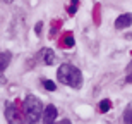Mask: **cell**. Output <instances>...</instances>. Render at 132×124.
Returning <instances> with one entry per match:
<instances>
[{
    "instance_id": "cell-1",
    "label": "cell",
    "mask_w": 132,
    "mask_h": 124,
    "mask_svg": "<svg viewBox=\"0 0 132 124\" xmlns=\"http://www.w3.org/2000/svg\"><path fill=\"white\" fill-rule=\"evenodd\" d=\"M57 79L60 83L67 84V86H72V88L79 90L82 86V74L81 71L72 64H62L57 71Z\"/></svg>"
},
{
    "instance_id": "cell-2",
    "label": "cell",
    "mask_w": 132,
    "mask_h": 124,
    "mask_svg": "<svg viewBox=\"0 0 132 124\" xmlns=\"http://www.w3.org/2000/svg\"><path fill=\"white\" fill-rule=\"evenodd\" d=\"M43 104L39 102V98H36L34 95H28L24 98V112L28 115V119L31 122H36L43 117Z\"/></svg>"
},
{
    "instance_id": "cell-3",
    "label": "cell",
    "mask_w": 132,
    "mask_h": 124,
    "mask_svg": "<svg viewBox=\"0 0 132 124\" xmlns=\"http://www.w3.org/2000/svg\"><path fill=\"white\" fill-rule=\"evenodd\" d=\"M129 26H132V14H120L115 19V28L117 30H127Z\"/></svg>"
},
{
    "instance_id": "cell-4",
    "label": "cell",
    "mask_w": 132,
    "mask_h": 124,
    "mask_svg": "<svg viewBox=\"0 0 132 124\" xmlns=\"http://www.w3.org/2000/svg\"><path fill=\"white\" fill-rule=\"evenodd\" d=\"M57 115H59V109L55 107V105H46L43 110V121L45 122H53L57 119Z\"/></svg>"
},
{
    "instance_id": "cell-5",
    "label": "cell",
    "mask_w": 132,
    "mask_h": 124,
    "mask_svg": "<svg viewBox=\"0 0 132 124\" xmlns=\"http://www.w3.org/2000/svg\"><path fill=\"white\" fill-rule=\"evenodd\" d=\"M5 107H7V109H5V119L10 121V122H14V121L19 119V115H17V110L14 109V105L10 104V102H7V104H5Z\"/></svg>"
},
{
    "instance_id": "cell-6",
    "label": "cell",
    "mask_w": 132,
    "mask_h": 124,
    "mask_svg": "<svg viewBox=\"0 0 132 124\" xmlns=\"http://www.w3.org/2000/svg\"><path fill=\"white\" fill-rule=\"evenodd\" d=\"M41 59H43V62L46 65H52L55 62V54H53V50H50V48H43L41 52Z\"/></svg>"
},
{
    "instance_id": "cell-7",
    "label": "cell",
    "mask_w": 132,
    "mask_h": 124,
    "mask_svg": "<svg viewBox=\"0 0 132 124\" xmlns=\"http://www.w3.org/2000/svg\"><path fill=\"white\" fill-rule=\"evenodd\" d=\"M10 52H4L2 54V59H0V67H2V72H4L5 69H7V65H9V62H10Z\"/></svg>"
},
{
    "instance_id": "cell-8",
    "label": "cell",
    "mask_w": 132,
    "mask_h": 124,
    "mask_svg": "<svg viewBox=\"0 0 132 124\" xmlns=\"http://www.w3.org/2000/svg\"><path fill=\"white\" fill-rule=\"evenodd\" d=\"M110 109H112V102H110L108 98H105V100L100 102V112H101V114H106Z\"/></svg>"
},
{
    "instance_id": "cell-9",
    "label": "cell",
    "mask_w": 132,
    "mask_h": 124,
    "mask_svg": "<svg viewBox=\"0 0 132 124\" xmlns=\"http://www.w3.org/2000/svg\"><path fill=\"white\" fill-rule=\"evenodd\" d=\"M123 121L132 124V104H129V107L125 109V112H123Z\"/></svg>"
},
{
    "instance_id": "cell-10",
    "label": "cell",
    "mask_w": 132,
    "mask_h": 124,
    "mask_svg": "<svg viewBox=\"0 0 132 124\" xmlns=\"http://www.w3.org/2000/svg\"><path fill=\"white\" fill-rule=\"evenodd\" d=\"M43 86H45V90H48V91H55V90H57V84H55L53 81H50V79H43Z\"/></svg>"
},
{
    "instance_id": "cell-11",
    "label": "cell",
    "mask_w": 132,
    "mask_h": 124,
    "mask_svg": "<svg viewBox=\"0 0 132 124\" xmlns=\"http://www.w3.org/2000/svg\"><path fill=\"white\" fill-rule=\"evenodd\" d=\"M74 36H72V33H67V35L64 36V45L65 47H74Z\"/></svg>"
},
{
    "instance_id": "cell-12",
    "label": "cell",
    "mask_w": 132,
    "mask_h": 124,
    "mask_svg": "<svg viewBox=\"0 0 132 124\" xmlns=\"http://www.w3.org/2000/svg\"><path fill=\"white\" fill-rule=\"evenodd\" d=\"M41 26H43V23H38L36 24V28H34V33L36 35H41Z\"/></svg>"
},
{
    "instance_id": "cell-13",
    "label": "cell",
    "mask_w": 132,
    "mask_h": 124,
    "mask_svg": "<svg viewBox=\"0 0 132 124\" xmlns=\"http://www.w3.org/2000/svg\"><path fill=\"white\" fill-rule=\"evenodd\" d=\"M125 83H132V72H129L127 78H125Z\"/></svg>"
},
{
    "instance_id": "cell-14",
    "label": "cell",
    "mask_w": 132,
    "mask_h": 124,
    "mask_svg": "<svg viewBox=\"0 0 132 124\" xmlns=\"http://www.w3.org/2000/svg\"><path fill=\"white\" fill-rule=\"evenodd\" d=\"M127 69H129V72H132V60H130V64H129V67H127Z\"/></svg>"
},
{
    "instance_id": "cell-15",
    "label": "cell",
    "mask_w": 132,
    "mask_h": 124,
    "mask_svg": "<svg viewBox=\"0 0 132 124\" xmlns=\"http://www.w3.org/2000/svg\"><path fill=\"white\" fill-rule=\"evenodd\" d=\"M77 2L79 0H72V5H77Z\"/></svg>"
},
{
    "instance_id": "cell-16",
    "label": "cell",
    "mask_w": 132,
    "mask_h": 124,
    "mask_svg": "<svg viewBox=\"0 0 132 124\" xmlns=\"http://www.w3.org/2000/svg\"><path fill=\"white\" fill-rule=\"evenodd\" d=\"M4 2H5V4H10V2H12V0H4Z\"/></svg>"
}]
</instances>
